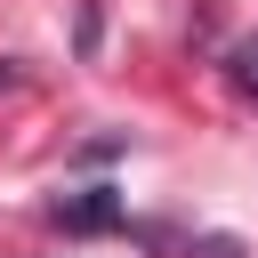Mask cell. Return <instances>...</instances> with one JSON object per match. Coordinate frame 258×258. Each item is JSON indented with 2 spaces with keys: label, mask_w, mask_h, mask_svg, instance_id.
I'll return each instance as SVG.
<instances>
[{
  "label": "cell",
  "mask_w": 258,
  "mask_h": 258,
  "mask_svg": "<svg viewBox=\"0 0 258 258\" xmlns=\"http://www.w3.org/2000/svg\"><path fill=\"white\" fill-rule=\"evenodd\" d=\"M0 89H16V64H0Z\"/></svg>",
  "instance_id": "obj_4"
},
{
  "label": "cell",
  "mask_w": 258,
  "mask_h": 258,
  "mask_svg": "<svg viewBox=\"0 0 258 258\" xmlns=\"http://www.w3.org/2000/svg\"><path fill=\"white\" fill-rule=\"evenodd\" d=\"M210 258H234V242H210Z\"/></svg>",
  "instance_id": "obj_5"
},
{
  "label": "cell",
  "mask_w": 258,
  "mask_h": 258,
  "mask_svg": "<svg viewBox=\"0 0 258 258\" xmlns=\"http://www.w3.org/2000/svg\"><path fill=\"white\" fill-rule=\"evenodd\" d=\"M234 81L258 97V40H242V48H234Z\"/></svg>",
  "instance_id": "obj_3"
},
{
  "label": "cell",
  "mask_w": 258,
  "mask_h": 258,
  "mask_svg": "<svg viewBox=\"0 0 258 258\" xmlns=\"http://www.w3.org/2000/svg\"><path fill=\"white\" fill-rule=\"evenodd\" d=\"M48 218H56L64 234H113V226H121V194H113V185H89V194H64Z\"/></svg>",
  "instance_id": "obj_1"
},
{
  "label": "cell",
  "mask_w": 258,
  "mask_h": 258,
  "mask_svg": "<svg viewBox=\"0 0 258 258\" xmlns=\"http://www.w3.org/2000/svg\"><path fill=\"white\" fill-rule=\"evenodd\" d=\"M97 40H105V8L89 0V8H81V56H97Z\"/></svg>",
  "instance_id": "obj_2"
}]
</instances>
